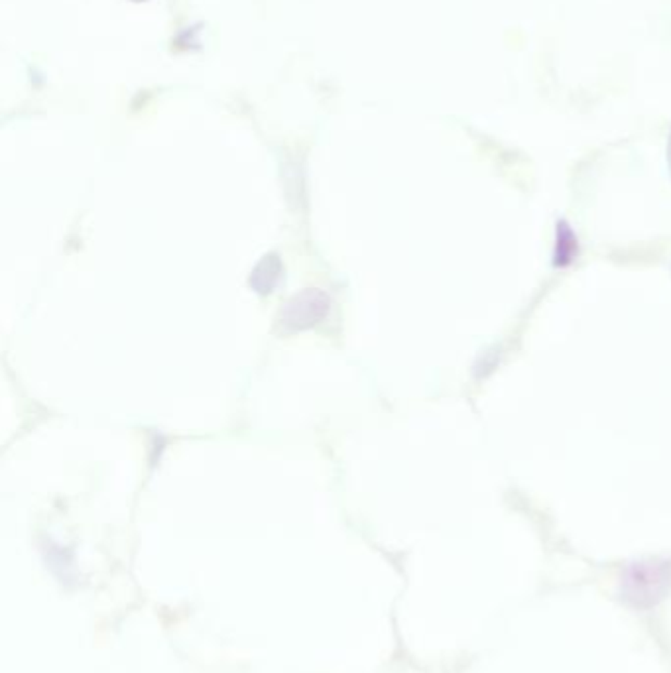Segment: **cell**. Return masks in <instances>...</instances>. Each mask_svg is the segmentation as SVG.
<instances>
[{"label": "cell", "instance_id": "obj_2", "mask_svg": "<svg viewBox=\"0 0 671 673\" xmlns=\"http://www.w3.org/2000/svg\"><path fill=\"white\" fill-rule=\"evenodd\" d=\"M327 299L325 295L319 292H305L302 295H295L290 304L283 309V321L292 327H305L311 325L319 317L325 313Z\"/></svg>", "mask_w": 671, "mask_h": 673}, {"label": "cell", "instance_id": "obj_4", "mask_svg": "<svg viewBox=\"0 0 671 673\" xmlns=\"http://www.w3.org/2000/svg\"><path fill=\"white\" fill-rule=\"evenodd\" d=\"M670 164H671V146H670Z\"/></svg>", "mask_w": 671, "mask_h": 673}, {"label": "cell", "instance_id": "obj_1", "mask_svg": "<svg viewBox=\"0 0 671 673\" xmlns=\"http://www.w3.org/2000/svg\"><path fill=\"white\" fill-rule=\"evenodd\" d=\"M624 595L636 607L646 609L656 604L671 589V563L670 561H650L636 563L626 571L624 577Z\"/></svg>", "mask_w": 671, "mask_h": 673}, {"label": "cell", "instance_id": "obj_3", "mask_svg": "<svg viewBox=\"0 0 671 673\" xmlns=\"http://www.w3.org/2000/svg\"><path fill=\"white\" fill-rule=\"evenodd\" d=\"M557 250H556V262L565 264L571 260L573 253L577 250V241L575 234L571 232V229L567 227L565 222L557 225Z\"/></svg>", "mask_w": 671, "mask_h": 673}]
</instances>
